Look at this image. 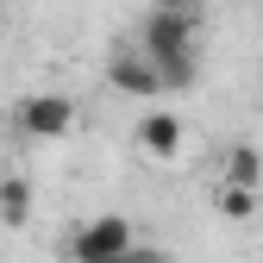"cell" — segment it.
I'll return each instance as SVG.
<instances>
[{"instance_id": "cell-1", "label": "cell", "mask_w": 263, "mask_h": 263, "mask_svg": "<svg viewBox=\"0 0 263 263\" xmlns=\"http://www.w3.org/2000/svg\"><path fill=\"white\" fill-rule=\"evenodd\" d=\"M132 238H138V226L119 219V213H101L69 232V263H119L132 251Z\"/></svg>"}, {"instance_id": "cell-2", "label": "cell", "mask_w": 263, "mask_h": 263, "mask_svg": "<svg viewBox=\"0 0 263 263\" xmlns=\"http://www.w3.org/2000/svg\"><path fill=\"white\" fill-rule=\"evenodd\" d=\"M13 125H19V138L57 144V138H69V132H76V101H69V94H25L19 113H13Z\"/></svg>"}, {"instance_id": "cell-3", "label": "cell", "mask_w": 263, "mask_h": 263, "mask_svg": "<svg viewBox=\"0 0 263 263\" xmlns=\"http://www.w3.org/2000/svg\"><path fill=\"white\" fill-rule=\"evenodd\" d=\"M138 50H144L151 63H163V57H182V50H194V13H163V7H151V19H144V38H138Z\"/></svg>"}, {"instance_id": "cell-4", "label": "cell", "mask_w": 263, "mask_h": 263, "mask_svg": "<svg viewBox=\"0 0 263 263\" xmlns=\"http://www.w3.org/2000/svg\"><path fill=\"white\" fill-rule=\"evenodd\" d=\"M132 138H138V151L144 157H157V163H170V157H182V119L176 113H144L138 125H132Z\"/></svg>"}, {"instance_id": "cell-5", "label": "cell", "mask_w": 263, "mask_h": 263, "mask_svg": "<svg viewBox=\"0 0 263 263\" xmlns=\"http://www.w3.org/2000/svg\"><path fill=\"white\" fill-rule=\"evenodd\" d=\"M107 82L119 88V94H138V101H151V94H163V76H157V63L138 50V57H132V50H119L113 63H107Z\"/></svg>"}, {"instance_id": "cell-6", "label": "cell", "mask_w": 263, "mask_h": 263, "mask_svg": "<svg viewBox=\"0 0 263 263\" xmlns=\"http://www.w3.org/2000/svg\"><path fill=\"white\" fill-rule=\"evenodd\" d=\"M219 182H232V188H257V182H263V157H257L251 144H232V151H226Z\"/></svg>"}, {"instance_id": "cell-7", "label": "cell", "mask_w": 263, "mask_h": 263, "mask_svg": "<svg viewBox=\"0 0 263 263\" xmlns=\"http://www.w3.org/2000/svg\"><path fill=\"white\" fill-rule=\"evenodd\" d=\"M31 219V182L0 176V226H25Z\"/></svg>"}, {"instance_id": "cell-8", "label": "cell", "mask_w": 263, "mask_h": 263, "mask_svg": "<svg viewBox=\"0 0 263 263\" xmlns=\"http://www.w3.org/2000/svg\"><path fill=\"white\" fill-rule=\"evenodd\" d=\"M213 207H219L226 219H251V213H257V188H232V182H219Z\"/></svg>"}, {"instance_id": "cell-9", "label": "cell", "mask_w": 263, "mask_h": 263, "mask_svg": "<svg viewBox=\"0 0 263 263\" xmlns=\"http://www.w3.org/2000/svg\"><path fill=\"white\" fill-rule=\"evenodd\" d=\"M119 263H170V251H157V245H144V238H132V251H125Z\"/></svg>"}, {"instance_id": "cell-10", "label": "cell", "mask_w": 263, "mask_h": 263, "mask_svg": "<svg viewBox=\"0 0 263 263\" xmlns=\"http://www.w3.org/2000/svg\"><path fill=\"white\" fill-rule=\"evenodd\" d=\"M163 13H194V0H157Z\"/></svg>"}]
</instances>
